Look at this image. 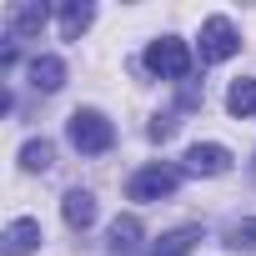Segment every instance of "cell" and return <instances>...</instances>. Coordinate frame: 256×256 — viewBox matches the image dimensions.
<instances>
[{"label":"cell","instance_id":"6da1fadb","mask_svg":"<svg viewBox=\"0 0 256 256\" xmlns=\"http://www.w3.org/2000/svg\"><path fill=\"white\" fill-rule=\"evenodd\" d=\"M66 136H70V146L80 151V156H106L110 146H116V126L100 116V110H76L70 120H66Z\"/></svg>","mask_w":256,"mask_h":256},{"label":"cell","instance_id":"7a4b0ae2","mask_svg":"<svg viewBox=\"0 0 256 256\" xmlns=\"http://www.w3.org/2000/svg\"><path fill=\"white\" fill-rule=\"evenodd\" d=\"M146 70L161 76V80H186V76H191V50H186V40H176V36L151 40V46H146Z\"/></svg>","mask_w":256,"mask_h":256},{"label":"cell","instance_id":"3957f363","mask_svg":"<svg viewBox=\"0 0 256 256\" xmlns=\"http://www.w3.org/2000/svg\"><path fill=\"white\" fill-rule=\"evenodd\" d=\"M176 186H181V171L176 166H146V171H136L131 176V201H166V196H176Z\"/></svg>","mask_w":256,"mask_h":256},{"label":"cell","instance_id":"277c9868","mask_svg":"<svg viewBox=\"0 0 256 256\" xmlns=\"http://www.w3.org/2000/svg\"><path fill=\"white\" fill-rule=\"evenodd\" d=\"M236 50H241V36H236V26H231L226 16H211V20L201 26V66L231 60Z\"/></svg>","mask_w":256,"mask_h":256},{"label":"cell","instance_id":"5b68a950","mask_svg":"<svg viewBox=\"0 0 256 256\" xmlns=\"http://www.w3.org/2000/svg\"><path fill=\"white\" fill-rule=\"evenodd\" d=\"M231 171V151L216 141H196L181 161V176H226Z\"/></svg>","mask_w":256,"mask_h":256},{"label":"cell","instance_id":"8992f818","mask_svg":"<svg viewBox=\"0 0 256 256\" xmlns=\"http://www.w3.org/2000/svg\"><path fill=\"white\" fill-rule=\"evenodd\" d=\"M60 216H66V226L70 231H90L96 226V196L90 191H66V201H60Z\"/></svg>","mask_w":256,"mask_h":256},{"label":"cell","instance_id":"52a82bcc","mask_svg":"<svg viewBox=\"0 0 256 256\" xmlns=\"http://www.w3.org/2000/svg\"><path fill=\"white\" fill-rule=\"evenodd\" d=\"M0 246H6V256H26V251H36V246H40V221H30V216L10 221L6 236H0Z\"/></svg>","mask_w":256,"mask_h":256},{"label":"cell","instance_id":"ba28073f","mask_svg":"<svg viewBox=\"0 0 256 256\" xmlns=\"http://www.w3.org/2000/svg\"><path fill=\"white\" fill-rule=\"evenodd\" d=\"M30 86H36L40 96H56V90L66 86V60H56V56H36V60H30Z\"/></svg>","mask_w":256,"mask_h":256},{"label":"cell","instance_id":"9c48e42d","mask_svg":"<svg viewBox=\"0 0 256 256\" xmlns=\"http://www.w3.org/2000/svg\"><path fill=\"white\" fill-rule=\"evenodd\" d=\"M50 20V10L40 0H26V6H10V36H40Z\"/></svg>","mask_w":256,"mask_h":256},{"label":"cell","instance_id":"30bf717a","mask_svg":"<svg viewBox=\"0 0 256 256\" xmlns=\"http://www.w3.org/2000/svg\"><path fill=\"white\" fill-rule=\"evenodd\" d=\"M90 20H96V6H86V0H66L60 6V36L66 40H80Z\"/></svg>","mask_w":256,"mask_h":256},{"label":"cell","instance_id":"8fae6325","mask_svg":"<svg viewBox=\"0 0 256 256\" xmlns=\"http://www.w3.org/2000/svg\"><path fill=\"white\" fill-rule=\"evenodd\" d=\"M141 251V221L136 216H120L110 226V256H136Z\"/></svg>","mask_w":256,"mask_h":256},{"label":"cell","instance_id":"7c38bea8","mask_svg":"<svg viewBox=\"0 0 256 256\" xmlns=\"http://www.w3.org/2000/svg\"><path fill=\"white\" fill-rule=\"evenodd\" d=\"M196 241H201V231H196V226H181V231H166V236L151 246V256H191Z\"/></svg>","mask_w":256,"mask_h":256},{"label":"cell","instance_id":"4fadbf2b","mask_svg":"<svg viewBox=\"0 0 256 256\" xmlns=\"http://www.w3.org/2000/svg\"><path fill=\"white\" fill-rule=\"evenodd\" d=\"M226 110H231L236 120H251V116H256V76H251V80H236V86L226 90Z\"/></svg>","mask_w":256,"mask_h":256},{"label":"cell","instance_id":"5bb4252c","mask_svg":"<svg viewBox=\"0 0 256 256\" xmlns=\"http://www.w3.org/2000/svg\"><path fill=\"white\" fill-rule=\"evenodd\" d=\"M20 166L26 171H50L56 166V146L50 141H26L20 146Z\"/></svg>","mask_w":256,"mask_h":256},{"label":"cell","instance_id":"9a60e30c","mask_svg":"<svg viewBox=\"0 0 256 256\" xmlns=\"http://www.w3.org/2000/svg\"><path fill=\"white\" fill-rule=\"evenodd\" d=\"M226 246H231V251H256V216H251V221H241V226H231Z\"/></svg>","mask_w":256,"mask_h":256},{"label":"cell","instance_id":"2e32d148","mask_svg":"<svg viewBox=\"0 0 256 256\" xmlns=\"http://www.w3.org/2000/svg\"><path fill=\"white\" fill-rule=\"evenodd\" d=\"M171 131H176V116H156V120L146 126V136H151V141H166Z\"/></svg>","mask_w":256,"mask_h":256},{"label":"cell","instance_id":"e0dca14e","mask_svg":"<svg viewBox=\"0 0 256 256\" xmlns=\"http://www.w3.org/2000/svg\"><path fill=\"white\" fill-rule=\"evenodd\" d=\"M251 166H256V161H251Z\"/></svg>","mask_w":256,"mask_h":256}]
</instances>
